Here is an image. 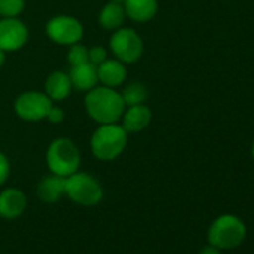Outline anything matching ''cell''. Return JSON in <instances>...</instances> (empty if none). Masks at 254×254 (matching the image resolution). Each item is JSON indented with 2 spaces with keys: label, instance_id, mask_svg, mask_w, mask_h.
<instances>
[{
  "label": "cell",
  "instance_id": "obj_9",
  "mask_svg": "<svg viewBox=\"0 0 254 254\" xmlns=\"http://www.w3.org/2000/svg\"><path fill=\"white\" fill-rule=\"evenodd\" d=\"M27 27L17 18H5L0 21V48L3 51L20 50L27 42Z\"/></svg>",
  "mask_w": 254,
  "mask_h": 254
},
{
  "label": "cell",
  "instance_id": "obj_16",
  "mask_svg": "<svg viewBox=\"0 0 254 254\" xmlns=\"http://www.w3.org/2000/svg\"><path fill=\"white\" fill-rule=\"evenodd\" d=\"M72 87L73 85H72L70 76L67 73H63V72H53L47 78V84H45L47 96L50 99H54V100L66 99L70 94Z\"/></svg>",
  "mask_w": 254,
  "mask_h": 254
},
{
  "label": "cell",
  "instance_id": "obj_17",
  "mask_svg": "<svg viewBox=\"0 0 254 254\" xmlns=\"http://www.w3.org/2000/svg\"><path fill=\"white\" fill-rule=\"evenodd\" d=\"M124 14H126L124 8L121 5L111 2L102 9V12L99 15V21H100L102 27H105V29H109V30L118 29L124 21Z\"/></svg>",
  "mask_w": 254,
  "mask_h": 254
},
{
  "label": "cell",
  "instance_id": "obj_19",
  "mask_svg": "<svg viewBox=\"0 0 254 254\" xmlns=\"http://www.w3.org/2000/svg\"><path fill=\"white\" fill-rule=\"evenodd\" d=\"M24 9V0H0V17L17 18Z\"/></svg>",
  "mask_w": 254,
  "mask_h": 254
},
{
  "label": "cell",
  "instance_id": "obj_3",
  "mask_svg": "<svg viewBox=\"0 0 254 254\" xmlns=\"http://www.w3.org/2000/svg\"><path fill=\"white\" fill-rule=\"evenodd\" d=\"M127 132L124 127L109 123L102 124L93 133L91 138V151L99 160H114L126 148Z\"/></svg>",
  "mask_w": 254,
  "mask_h": 254
},
{
  "label": "cell",
  "instance_id": "obj_10",
  "mask_svg": "<svg viewBox=\"0 0 254 254\" xmlns=\"http://www.w3.org/2000/svg\"><path fill=\"white\" fill-rule=\"evenodd\" d=\"M27 206L26 194L18 189H6L0 193V217L14 220L23 215Z\"/></svg>",
  "mask_w": 254,
  "mask_h": 254
},
{
  "label": "cell",
  "instance_id": "obj_14",
  "mask_svg": "<svg viewBox=\"0 0 254 254\" xmlns=\"http://www.w3.org/2000/svg\"><path fill=\"white\" fill-rule=\"evenodd\" d=\"M124 12L135 21H148L157 12V0H124Z\"/></svg>",
  "mask_w": 254,
  "mask_h": 254
},
{
  "label": "cell",
  "instance_id": "obj_2",
  "mask_svg": "<svg viewBox=\"0 0 254 254\" xmlns=\"http://www.w3.org/2000/svg\"><path fill=\"white\" fill-rule=\"evenodd\" d=\"M247 235L244 221L232 214L220 215L208 229V241L220 250H232L239 247Z\"/></svg>",
  "mask_w": 254,
  "mask_h": 254
},
{
  "label": "cell",
  "instance_id": "obj_4",
  "mask_svg": "<svg viewBox=\"0 0 254 254\" xmlns=\"http://www.w3.org/2000/svg\"><path fill=\"white\" fill-rule=\"evenodd\" d=\"M79 150L70 139H56L47 151V165L54 175L67 178L79 168Z\"/></svg>",
  "mask_w": 254,
  "mask_h": 254
},
{
  "label": "cell",
  "instance_id": "obj_1",
  "mask_svg": "<svg viewBox=\"0 0 254 254\" xmlns=\"http://www.w3.org/2000/svg\"><path fill=\"white\" fill-rule=\"evenodd\" d=\"M87 112L100 124L115 123L126 109L123 96L111 87H94L85 97Z\"/></svg>",
  "mask_w": 254,
  "mask_h": 254
},
{
  "label": "cell",
  "instance_id": "obj_24",
  "mask_svg": "<svg viewBox=\"0 0 254 254\" xmlns=\"http://www.w3.org/2000/svg\"><path fill=\"white\" fill-rule=\"evenodd\" d=\"M199 254H221V250L209 244V245L203 247V248L200 250V253H199Z\"/></svg>",
  "mask_w": 254,
  "mask_h": 254
},
{
  "label": "cell",
  "instance_id": "obj_6",
  "mask_svg": "<svg viewBox=\"0 0 254 254\" xmlns=\"http://www.w3.org/2000/svg\"><path fill=\"white\" fill-rule=\"evenodd\" d=\"M111 50L120 62L135 63L142 56V39L132 29H120L111 38Z\"/></svg>",
  "mask_w": 254,
  "mask_h": 254
},
{
  "label": "cell",
  "instance_id": "obj_13",
  "mask_svg": "<svg viewBox=\"0 0 254 254\" xmlns=\"http://www.w3.org/2000/svg\"><path fill=\"white\" fill-rule=\"evenodd\" d=\"M151 112L145 105H133L127 109L123 120V127L126 132H139L150 124Z\"/></svg>",
  "mask_w": 254,
  "mask_h": 254
},
{
  "label": "cell",
  "instance_id": "obj_21",
  "mask_svg": "<svg viewBox=\"0 0 254 254\" xmlns=\"http://www.w3.org/2000/svg\"><path fill=\"white\" fill-rule=\"evenodd\" d=\"M106 60V50L103 47H94L88 50V62L94 66H99L102 62Z\"/></svg>",
  "mask_w": 254,
  "mask_h": 254
},
{
  "label": "cell",
  "instance_id": "obj_23",
  "mask_svg": "<svg viewBox=\"0 0 254 254\" xmlns=\"http://www.w3.org/2000/svg\"><path fill=\"white\" fill-rule=\"evenodd\" d=\"M47 118H48L51 123H62L63 118H64V114H63V111H62L60 108L51 106V109H50L48 114H47Z\"/></svg>",
  "mask_w": 254,
  "mask_h": 254
},
{
  "label": "cell",
  "instance_id": "obj_27",
  "mask_svg": "<svg viewBox=\"0 0 254 254\" xmlns=\"http://www.w3.org/2000/svg\"><path fill=\"white\" fill-rule=\"evenodd\" d=\"M251 156H253V159H254V142H253V147H251Z\"/></svg>",
  "mask_w": 254,
  "mask_h": 254
},
{
  "label": "cell",
  "instance_id": "obj_25",
  "mask_svg": "<svg viewBox=\"0 0 254 254\" xmlns=\"http://www.w3.org/2000/svg\"><path fill=\"white\" fill-rule=\"evenodd\" d=\"M3 62H5V51L0 48V66L3 64Z\"/></svg>",
  "mask_w": 254,
  "mask_h": 254
},
{
  "label": "cell",
  "instance_id": "obj_18",
  "mask_svg": "<svg viewBox=\"0 0 254 254\" xmlns=\"http://www.w3.org/2000/svg\"><path fill=\"white\" fill-rule=\"evenodd\" d=\"M147 94H148L147 88L141 82H135V84L127 85L121 96L126 105L133 106V105H141L147 99Z\"/></svg>",
  "mask_w": 254,
  "mask_h": 254
},
{
  "label": "cell",
  "instance_id": "obj_12",
  "mask_svg": "<svg viewBox=\"0 0 254 254\" xmlns=\"http://www.w3.org/2000/svg\"><path fill=\"white\" fill-rule=\"evenodd\" d=\"M69 76H70L72 85L76 87L78 90H91L96 87L97 79H99L97 78V67L90 62L72 66Z\"/></svg>",
  "mask_w": 254,
  "mask_h": 254
},
{
  "label": "cell",
  "instance_id": "obj_8",
  "mask_svg": "<svg viewBox=\"0 0 254 254\" xmlns=\"http://www.w3.org/2000/svg\"><path fill=\"white\" fill-rule=\"evenodd\" d=\"M82 26L78 20L67 15H60L48 21L47 35L51 41L62 45H73L82 38Z\"/></svg>",
  "mask_w": 254,
  "mask_h": 254
},
{
  "label": "cell",
  "instance_id": "obj_15",
  "mask_svg": "<svg viewBox=\"0 0 254 254\" xmlns=\"http://www.w3.org/2000/svg\"><path fill=\"white\" fill-rule=\"evenodd\" d=\"M64 189H66V178L53 174L51 177L44 178L38 184V196L41 197V200L47 203H54L60 199L62 194H64Z\"/></svg>",
  "mask_w": 254,
  "mask_h": 254
},
{
  "label": "cell",
  "instance_id": "obj_26",
  "mask_svg": "<svg viewBox=\"0 0 254 254\" xmlns=\"http://www.w3.org/2000/svg\"><path fill=\"white\" fill-rule=\"evenodd\" d=\"M112 3H118V5H121V3H124V0H111Z\"/></svg>",
  "mask_w": 254,
  "mask_h": 254
},
{
  "label": "cell",
  "instance_id": "obj_7",
  "mask_svg": "<svg viewBox=\"0 0 254 254\" xmlns=\"http://www.w3.org/2000/svg\"><path fill=\"white\" fill-rule=\"evenodd\" d=\"M51 106V99L47 94L38 91L23 93L15 102L17 114L26 121H39L42 118H47Z\"/></svg>",
  "mask_w": 254,
  "mask_h": 254
},
{
  "label": "cell",
  "instance_id": "obj_20",
  "mask_svg": "<svg viewBox=\"0 0 254 254\" xmlns=\"http://www.w3.org/2000/svg\"><path fill=\"white\" fill-rule=\"evenodd\" d=\"M67 60L72 66H76V64H82L85 62H88V50L82 45H72V48L69 50V54H67Z\"/></svg>",
  "mask_w": 254,
  "mask_h": 254
},
{
  "label": "cell",
  "instance_id": "obj_11",
  "mask_svg": "<svg viewBox=\"0 0 254 254\" xmlns=\"http://www.w3.org/2000/svg\"><path fill=\"white\" fill-rule=\"evenodd\" d=\"M97 78L105 87H118L126 79V67L120 60H105L97 67Z\"/></svg>",
  "mask_w": 254,
  "mask_h": 254
},
{
  "label": "cell",
  "instance_id": "obj_5",
  "mask_svg": "<svg viewBox=\"0 0 254 254\" xmlns=\"http://www.w3.org/2000/svg\"><path fill=\"white\" fill-rule=\"evenodd\" d=\"M64 194H67L73 202L79 205L93 206L102 200L103 190L91 175L84 172H75L66 178Z\"/></svg>",
  "mask_w": 254,
  "mask_h": 254
},
{
  "label": "cell",
  "instance_id": "obj_22",
  "mask_svg": "<svg viewBox=\"0 0 254 254\" xmlns=\"http://www.w3.org/2000/svg\"><path fill=\"white\" fill-rule=\"evenodd\" d=\"M9 177V162L5 154L0 153V186H2Z\"/></svg>",
  "mask_w": 254,
  "mask_h": 254
}]
</instances>
